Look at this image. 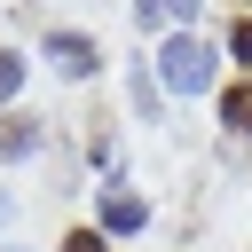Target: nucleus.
Returning <instances> with one entry per match:
<instances>
[{"label": "nucleus", "instance_id": "obj_4", "mask_svg": "<svg viewBox=\"0 0 252 252\" xmlns=\"http://www.w3.org/2000/svg\"><path fill=\"white\" fill-rule=\"evenodd\" d=\"M134 16H142L150 32H189V16H197V0H134Z\"/></svg>", "mask_w": 252, "mask_h": 252}, {"label": "nucleus", "instance_id": "obj_7", "mask_svg": "<svg viewBox=\"0 0 252 252\" xmlns=\"http://www.w3.org/2000/svg\"><path fill=\"white\" fill-rule=\"evenodd\" d=\"M16 87H24V55L0 47V102H16Z\"/></svg>", "mask_w": 252, "mask_h": 252}, {"label": "nucleus", "instance_id": "obj_1", "mask_svg": "<svg viewBox=\"0 0 252 252\" xmlns=\"http://www.w3.org/2000/svg\"><path fill=\"white\" fill-rule=\"evenodd\" d=\"M158 79H165V94H205V87H213V47L189 39V32H165V47H158Z\"/></svg>", "mask_w": 252, "mask_h": 252}, {"label": "nucleus", "instance_id": "obj_8", "mask_svg": "<svg viewBox=\"0 0 252 252\" xmlns=\"http://www.w3.org/2000/svg\"><path fill=\"white\" fill-rule=\"evenodd\" d=\"M228 55H236V63H252V16H236V24H228Z\"/></svg>", "mask_w": 252, "mask_h": 252}, {"label": "nucleus", "instance_id": "obj_2", "mask_svg": "<svg viewBox=\"0 0 252 252\" xmlns=\"http://www.w3.org/2000/svg\"><path fill=\"white\" fill-rule=\"evenodd\" d=\"M47 63H55L63 79H94V39H87V32H55V39H47Z\"/></svg>", "mask_w": 252, "mask_h": 252}, {"label": "nucleus", "instance_id": "obj_3", "mask_svg": "<svg viewBox=\"0 0 252 252\" xmlns=\"http://www.w3.org/2000/svg\"><path fill=\"white\" fill-rule=\"evenodd\" d=\"M142 220H150V205H142L134 189H102V228H110V236H134Z\"/></svg>", "mask_w": 252, "mask_h": 252}, {"label": "nucleus", "instance_id": "obj_5", "mask_svg": "<svg viewBox=\"0 0 252 252\" xmlns=\"http://www.w3.org/2000/svg\"><path fill=\"white\" fill-rule=\"evenodd\" d=\"M220 126L252 142V87H228V94H220Z\"/></svg>", "mask_w": 252, "mask_h": 252}, {"label": "nucleus", "instance_id": "obj_6", "mask_svg": "<svg viewBox=\"0 0 252 252\" xmlns=\"http://www.w3.org/2000/svg\"><path fill=\"white\" fill-rule=\"evenodd\" d=\"M0 150H8V158H32V150H39V126H32V118H8V126H0Z\"/></svg>", "mask_w": 252, "mask_h": 252}, {"label": "nucleus", "instance_id": "obj_9", "mask_svg": "<svg viewBox=\"0 0 252 252\" xmlns=\"http://www.w3.org/2000/svg\"><path fill=\"white\" fill-rule=\"evenodd\" d=\"M63 252H110V244H102L94 228H79V236H63Z\"/></svg>", "mask_w": 252, "mask_h": 252}]
</instances>
